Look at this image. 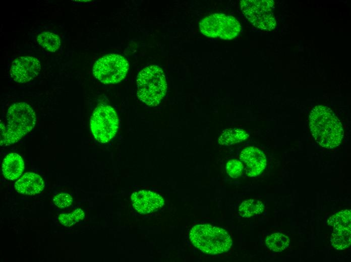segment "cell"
Listing matches in <instances>:
<instances>
[{
    "label": "cell",
    "mask_w": 351,
    "mask_h": 262,
    "mask_svg": "<svg viewBox=\"0 0 351 262\" xmlns=\"http://www.w3.org/2000/svg\"><path fill=\"white\" fill-rule=\"evenodd\" d=\"M309 126L315 140L322 147L333 149L341 143L342 125L327 106L319 105L313 108L309 115Z\"/></svg>",
    "instance_id": "1"
},
{
    "label": "cell",
    "mask_w": 351,
    "mask_h": 262,
    "mask_svg": "<svg viewBox=\"0 0 351 262\" xmlns=\"http://www.w3.org/2000/svg\"><path fill=\"white\" fill-rule=\"evenodd\" d=\"M36 116L28 104L18 102L12 104L7 112V125L1 120V146L15 144L34 128Z\"/></svg>",
    "instance_id": "2"
},
{
    "label": "cell",
    "mask_w": 351,
    "mask_h": 262,
    "mask_svg": "<svg viewBox=\"0 0 351 262\" xmlns=\"http://www.w3.org/2000/svg\"><path fill=\"white\" fill-rule=\"evenodd\" d=\"M189 238L195 247L211 255L227 252L232 244L231 237L225 230L208 224L194 226L190 231Z\"/></svg>",
    "instance_id": "3"
},
{
    "label": "cell",
    "mask_w": 351,
    "mask_h": 262,
    "mask_svg": "<svg viewBox=\"0 0 351 262\" xmlns=\"http://www.w3.org/2000/svg\"><path fill=\"white\" fill-rule=\"evenodd\" d=\"M137 85L138 98L149 106L159 104L167 91L164 74L157 65L147 67L140 72L137 76Z\"/></svg>",
    "instance_id": "4"
},
{
    "label": "cell",
    "mask_w": 351,
    "mask_h": 262,
    "mask_svg": "<svg viewBox=\"0 0 351 262\" xmlns=\"http://www.w3.org/2000/svg\"><path fill=\"white\" fill-rule=\"evenodd\" d=\"M199 28L201 33L207 37L225 40L235 38L242 29L235 17L221 13L205 17L200 22Z\"/></svg>",
    "instance_id": "5"
},
{
    "label": "cell",
    "mask_w": 351,
    "mask_h": 262,
    "mask_svg": "<svg viewBox=\"0 0 351 262\" xmlns=\"http://www.w3.org/2000/svg\"><path fill=\"white\" fill-rule=\"evenodd\" d=\"M119 125L115 110L106 105H100L94 110L90 119V128L94 138L99 143H106L116 135Z\"/></svg>",
    "instance_id": "6"
},
{
    "label": "cell",
    "mask_w": 351,
    "mask_h": 262,
    "mask_svg": "<svg viewBox=\"0 0 351 262\" xmlns=\"http://www.w3.org/2000/svg\"><path fill=\"white\" fill-rule=\"evenodd\" d=\"M241 8L245 16L255 27L271 31L276 27L272 0H242Z\"/></svg>",
    "instance_id": "7"
},
{
    "label": "cell",
    "mask_w": 351,
    "mask_h": 262,
    "mask_svg": "<svg viewBox=\"0 0 351 262\" xmlns=\"http://www.w3.org/2000/svg\"><path fill=\"white\" fill-rule=\"evenodd\" d=\"M128 70V62L123 56L110 54L95 62L93 67V74L103 84H115L124 79Z\"/></svg>",
    "instance_id": "8"
},
{
    "label": "cell",
    "mask_w": 351,
    "mask_h": 262,
    "mask_svg": "<svg viewBox=\"0 0 351 262\" xmlns=\"http://www.w3.org/2000/svg\"><path fill=\"white\" fill-rule=\"evenodd\" d=\"M40 69V63L36 58L25 56L19 57L13 62L10 74L16 82L24 83L36 77Z\"/></svg>",
    "instance_id": "9"
},
{
    "label": "cell",
    "mask_w": 351,
    "mask_h": 262,
    "mask_svg": "<svg viewBox=\"0 0 351 262\" xmlns=\"http://www.w3.org/2000/svg\"><path fill=\"white\" fill-rule=\"evenodd\" d=\"M131 199L134 209L142 214L155 212L164 204V199L160 194L148 190L134 192Z\"/></svg>",
    "instance_id": "10"
},
{
    "label": "cell",
    "mask_w": 351,
    "mask_h": 262,
    "mask_svg": "<svg viewBox=\"0 0 351 262\" xmlns=\"http://www.w3.org/2000/svg\"><path fill=\"white\" fill-rule=\"evenodd\" d=\"M240 159L245 163L246 173L250 177L260 174L267 165L265 154L255 147H248L244 149L240 153Z\"/></svg>",
    "instance_id": "11"
},
{
    "label": "cell",
    "mask_w": 351,
    "mask_h": 262,
    "mask_svg": "<svg viewBox=\"0 0 351 262\" xmlns=\"http://www.w3.org/2000/svg\"><path fill=\"white\" fill-rule=\"evenodd\" d=\"M44 183L42 177L33 172L24 173L15 184L17 191L26 195H34L42 191Z\"/></svg>",
    "instance_id": "12"
},
{
    "label": "cell",
    "mask_w": 351,
    "mask_h": 262,
    "mask_svg": "<svg viewBox=\"0 0 351 262\" xmlns=\"http://www.w3.org/2000/svg\"><path fill=\"white\" fill-rule=\"evenodd\" d=\"M24 169L22 158L17 153H11L4 158L2 170L4 177L10 180L18 178Z\"/></svg>",
    "instance_id": "13"
},
{
    "label": "cell",
    "mask_w": 351,
    "mask_h": 262,
    "mask_svg": "<svg viewBox=\"0 0 351 262\" xmlns=\"http://www.w3.org/2000/svg\"><path fill=\"white\" fill-rule=\"evenodd\" d=\"M249 137V134L242 128H228L221 133L217 140V142L223 146H230L241 142L246 140Z\"/></svg>",
    "instance_id": "14"
},
{
    "label": "cell",
    "mask_w": 351,
    "mask_h": 262,
    "mask_svg": "<svg viewBox=\"0 0 351 262\" xmlns=\"http://www.w3.org/2000/svg\"><path fill=\"white\" fill-rule=\"evenodd\" d=\"M330 242L336 250H343L348 247L351 244V229H333Z\"/></svg>",
    "instance_id": "15"
},
{
    "label": "cell",
    "mask_w": 351,
    "mask_h": 262,
    "mask_svg": "<svg viewBox=\"0 0 351 262\" xmlns=\"http://www.w3.org/2000/svg\"><path fill=\"white\" fill-rule=\"evenodd\" d=\"M262 202L254 199L244 201L240 205L239 213L244 218H249L261 214L264 210Z\"/></svg>",
    "instance_id": "16"
},
{
    "label": "cell",
    "mask_w": 351,
    "mask_h": 262,
    "mask_svg": "<svg viewBox=\"0 0 351 262\" xmlns=\"http://www.w3.org/2000/svg\"><path fill=\"white\" fill-rule=\"evenodd\" d=\"M265 244L270 250L280 252L285 249L290 243L288 237L281 233H274L268 236Z\"/></svg>",
    "instance_id": "17"
},
{
    "label": "cell",
    "mask_w": 351,
    "mask_h": 262,
    "mask_svg": "<svg viewBox=\"0 0 351 262\" xmlns=\"http://www.w3.org/2000/svg\"><path fill=\"white\" fill-rule=\"evenodd\" d=\"M327 224L333 229H351V212L350 209L339 211L331 216Z\"/></svg>",
    "instance_id": "18"
},
{
    "label": "cell",
    "mask_w": 351,
    "mask_h": 262,
    "mask_svg": "<svg viewBox=\"0 0 351 262\" xmlns=\"http://www.w3.org/2000/svg\"><path fill=\"white\" fill-rule=\"evenodd\" d=\"M37 41L41 46L53 52L56 51L61 45L59 37L50 32H42L39 34Z\"/></svg>",
    "instance_id": "19"
},
{
    "label": "cell",
    "mask_w": 351,
    "mask_h": 262,
    "mask_svg": "<svg viewBox=\"0 0 351 262\" xmlns=\"http://www.w3.org/2000/svg\"><path fill=\"white\" fill-rule=\"evenodd\" d=\"M85 217V213L82 209L78 208L71 213L61 214L58 216L60 223L67 227H69L81 221Z\"/></svg>",
    "instance_id": "20"
},
{
    "label": "cell",
    "mask_w": 351,
    "mask_h": 262,
    "mask_svg": "<svg viewBox=\"0 0 351 262\" xmlns=\"http://www.w3.org/2000/svg\"><path fill=\"white\" fill-rule=\"evenodd\" d=\"M226 169L230 177L236 178L241 175L243 170V164L239 160L232 159L227 162Z\"/></svg>",
    "instance_id": "21"
},
{
    "label": "cell",
    "mask_w": 351,
    "mask_h": 262,
    "mask_svg": "<svg viewBox=\"0 0 351 262\" xmlns=\"http://www.w3.org/2000/svg\"><path fill=\"white\" fill-rule=\"evenodd\" d=\"M54 204L60 209H64L71 206L73 203L72 196L67 192H62L53 199Z\"/></svg>",
    "instance_id": "22"
}]
</instances>
